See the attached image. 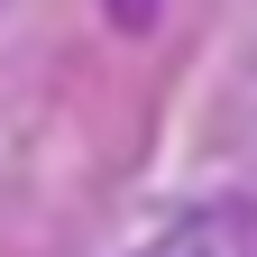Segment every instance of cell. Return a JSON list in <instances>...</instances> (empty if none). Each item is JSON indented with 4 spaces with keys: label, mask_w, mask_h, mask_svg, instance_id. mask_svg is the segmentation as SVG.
<instances>
[{
    "label": "cell",
    "mask_w": 257,
    "mask_h": 257,
    "mask_svg": "<svg viewBox=\"0 0 257 257\" xmlns=\"http://www.w3.org/2000/svg\"><path fill=\"white\" fill-rule=\"evenodd\" d=\"M156 10H166V0H110V19L128 28V37H138V28H156Z\"/></svg>",
    "instance_id": "cell-2"
},
{
    "label": "cell",
    "mask_w": 257,
    "mask_h": 257,
    "mask_svg": "<svg viewBox=\"0 0 257 257\" xmlns=\"http://www.w3.org/2000/svg\"><path fill=\"white\" fill-rule=\"evenodd\" d=\"M147 257H257V248H248V220H220V211H193V220H175V230L156 239Z\"/></svg>",
    "instance_id": "cell-1"
}]
</instances>
